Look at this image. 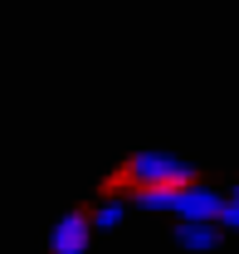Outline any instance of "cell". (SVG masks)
<instances>
[{
  "label": "cell",
  "mask_w": 239,
  "mask_h": 254,
  "mask_svg": "<svg viewBox=\"0 0 239 254\" xmlns=\"http://www.w3.org/2000/svg\"><path fill=\"white\" fill-rule=\"evenodd\" d=\"M122 176L137 190H176V186H190L195 181V166L171 157V152H137V157L122 166Z\"/></svg>",
  "instance_id": "obj_1"
},
{
  "label": "cell",
  "mask_w": 239,
  "mask_h": 254,
  "mask_svg": "<svg viewBox=\"0 0 239 254\" xmlns=\"http://www.w3.org/2000/svg\"><path fill=\"white\" fill-rule=\"evenodd\" d=\"M93 240V215H83V210H73V215H63L59 225H54V235H49V250L54 254H83Z\"/></svg>",
  "instance_id": "obj_2"
},
{
  "label": "cell",
  "mask_w": 239,
  "mask_h": 254,
  "mask_svg": "<svg viewBox=\"0 0 239 254\" xmlns=\"http://www.w3.org/2000/svg\"><path fill=\"white\" fill-rule=\"evenodd\" d=\"M176 245H185V250H215L220 245V225L215 220H180Z\"/></svg>",
  "instance_id": "obj_3"
},
{
  "label": "cell",
  "mask_w": 239,
  "mask_h": 254,
  "mask_svg": "<svg viewBox=\"0 0 239 254\" xmlns=\"http://www.w3.org/2000/svg\"><path fill=\"white\" fill-rule=\"evenodd\" d=\"M93 225H103V230H113V225H122V205H118V200L98 205V215H93Z\"/></svg>",
  "instance_id": "obj_4"
},
{
  "label": "cell",
  "mask_w": 239,
  "mask_h": 254,
  "mask_svg": "<svg viewBox=\"0 0 239 254\" xmlns=\"http://www.w3.org/2000/svg\"><path fill=\"white\" fill-rule=\"evenodd\" d=\"M220 225H230V230H239V186L225 195V210H220Z\"/></svg>",
  "instance_id": "obj_5"
}]
</instances>
